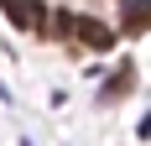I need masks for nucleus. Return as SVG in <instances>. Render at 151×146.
<instances>
[{
    "mask_svg": "<svg viewBox=\"0 0 151 146\" xmlns=\"http://www.w3.org/2000/svg\"><path fill=\"white\" fill-rule=\"evenodd\" d=\"M68 26L78 31V42H83V47H99V52H104V47L115 42V31H109L104 21H89V16H73V21H68Z\"/></svg>",
    "mask_w": 151,
    "mask_h": 146,
    "instance_id": "f257e3e1",
    "label": "nucleus"
},
{
    "mask_svg": "<svg viewBox=\"0 0 151 146\" xmlns=\"http://www.w3.org/2000/svg\"><path fill=\"white\" fill-rule=\"evenodd\" d=\"M0 5H5V16H11L16 26L42 31V0H0Z\"/></svg>",
    "mask_w": 151,
    "mask_h": 146,
    "instance_id": "f03ea898",
    "label": "nucleus"
},
{
    "mask_svg": "<svg viewBox=\"0 0 151 146\" xmlns=\"http://www.w3.org/2000/svg\"><path fill=\"white\" fill-rule=\"evenodd\" d=\"M130 84H136V68H130V63H120V73H115V78L104 84V99H120Z\"/></svg>",
    "mask_w": 151,
    "mask_h": 146,
    "instance_id": "7ed1b4c3",
    "label": "nucleus"
},
{
    "mask_svg": "<svg viewBox=\"0 0 151 146\" xmlns=\"http://www.w3.org/2000/svg\"><path fill=\"white\" fill-rule=\"evenodd\" d=\"M146 26H151V16H141V11H130V16H125V31H130V37H141Z\"/></svg>",
    "mask_w": 151,
    "mask_h": 146,
    "instance_id": "20e7f679",
    "label": "nucleus"
}]
</instances>
